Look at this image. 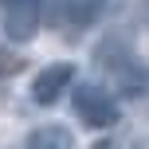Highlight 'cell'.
<instances>
[{"label":"cell","mask_w":149,"mask_h":149,"mask_svg":"<svg viewBox=\"0 0 149 149\" xmlns=\"http://www.w3.org/2000/svg\"><path fill=\"white\" fill-rule=\"evenodd\" d=\"M102 12V0H47V20H55L63 31H82Z\"/></svg>","instance_id":"277c9868"},{"label":"cell","mask_w":149,"mask_h":149,"mask_svg":"<svg viewBox=\"0 0 149 149\" xmlns=\"http://www.w3.org/2000/svg\"><path fill=\"white\" fill-rule=\"evenodd\" d=\"M39 20H43V8H39V0L12 4V8H4V36L12 39V43H28V39L39 31Z\"/></svg>","instance_id":"5b68a950"},{"label":"cell","mask_w":149,"mask_h":149,"mask_svg":"<svg viewBox=\"0 0 149 149\" xmlns=\"http://www.w3.org/2000/svg\"><path fill=\"white\" fill-rule=\"evenodd\" d=\"M71 86H74V63H51V67H43L36 74V82H31V102L55 106Z\"/></svg>","instance_id":"3957f363"},{"label":"cell","mask_w":149,"mask_h":149,"mask_svg":"<svg viewBox=\"0 0 149 149\" xmlns=\"http://www.w3.org/2000/svg\"><path fill=\"white\" fill-rule=\"evenodd\" d=\"M90 149H114V145L110 141H98V145H90Z\"/></svg>","instance_id":"52a82bcc"},{"label":"cell","mask_w":149,"mask_h":149,"mask_svg":"<svg viewBox=\"0 0 149 149\" xmlns=\"http://www.w3.org/2000/svg\"><path fill=\"white\" fill-rule=\"evenodd\" d=\"M28 149H74L67 126H36L28 134Z\"/></svg>","instance_id":"8992f818"},{"label":"cell","mask_w":149,"mask_h":149,"mask_svg":"<svg viewBox=\"0 0 149 149\" xmlns=\"http://www.w3.org/2000/svg\"><path fill=\"white\" fill-rule=\"evenodd\" d=\"M71 106H74V114H79V122L90 126V130H110L114 122L122 118L118 98H114L102 82H79V86L71 90Z\"/></svg>","instance_id":"7a4b0ae2"},{"label":"cell","mask_w":149,"mask_h":149,"mask_svg":"<svg viewBox=\"0 0 149 149\" xmlns=\"http://www.w3.org/2000/svg\"><path fill=\"white\" fill-rule=\"evenodd\" d=\"M102 67L110 74V82H118V90L126 98H149V63L137 59L130 47H102Z\"/></svg>","instance_id":"6da1fadb"},{"label":"cell","mask_w":149,"mask_h":149,"mask_svg":"<svg viewBox=\"0 0 149 149\" xmlns=\"http://www.w3.org/2000/svg\"><path fill=\"white\" fill-rule=\"evenodd\" d=\"M0 4H4V8H12V4H24V0H0Z\"/></svg>","instance_id":"ba28073f"}]
</instances>
